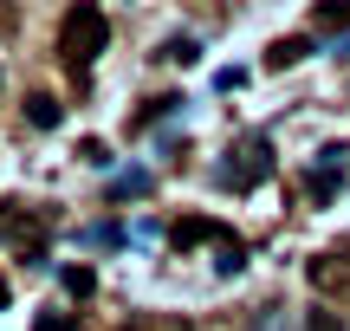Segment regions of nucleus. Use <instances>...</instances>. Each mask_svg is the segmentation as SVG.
Masks as SVG:
<instances>
[{
	"label": "nucleus",
	"mask_w": 350,
	"mask_h": 331,
	"mask_svg": "<svg viewBox=\"0 0 350 331\" xmlns=\"http://www.w3.org/2000/svg\"><path fill=\"white\" fill-rule=\"evenodd\" d=\"M104 46H111V20H104V7H98V0H78V7L65 13V26H59V59L85 78L91 65H98Z\"/></svg>",
	"instance_id": "1"
},
{
	"label": "nucleus",
	"mask_w": 350,
	"mask_h": 331,
	"mask_svg": "<svg viewBox=\"0 0 350 331\" xmlns=\"http://www.w3.org/2000/svg\"><path fill=\"white\" fill-rule=\"evenodd\" d=\"M266 176H273V143H266V137H247V143H240V163L221 169V189L247 195V189H260Z\"/></svg>",
	"instance_id": "2"
},
{
	"label": "nucleus",
	"mask_w": 350,
	"mask_h": 331,
	"mask_svg": "<svg viewBox=\"0 0 350 331\" xmlns=\"http://www.w3.org/2000/svg\"><path fill=\"white\" fill-rule=\"evenodd\" d=\"M338 182H344V150L331 143V150H318V163L305 169V189H312V202H331Z\"/></svg>",
	"instance_id": "3"
},
{
	"label": "nucleus",
	"mask_w": 350,
	"mask_h": 331,
	"mask_svg": "<svg viewBox=\"0 0 350 331\" xmlns=\"http://www.w3.org/2000/svg\"><path fill=\"white\" fill-rule=\"evenodd\" d=\"M312 286L318 293H350V254H318L312 260Z\"/></svg>",
	"instance_id": "4"
},
{
	"label": "nucleus",
	"mask_w": 350,
	"mask_h": 331,
	"mask_svg": "<svg viewBox=\"0 0 350 331\" xmlns=\"http://www.w3.org/2000/svg\"><path fill=\"white\" fill-rule=\"evenodd\" d=\"M299 59H312V39H305V33L273 39V52H266V65H273V72H286V65H299Z\"/></svg>",
	"instance_id": "5"
},
{
	"label": "nucleus",
	"mask_w": 350,
	"mask_h": 331,
	"mask_svg": "<svg viewBox=\"0 0 350 331\" xmlns=\"http://www.w3.org/2000/svg\"><path fill=\"white\" fill-rule=\"evenodd\" d=\"M195 241H227L214 221H201V215H188V221H175V247H195Z\"/></svg>",
	"instance_id": "6"
},
{
	"label": "nucleus",
	"mask_w": 350,
	"mask_h": 331,
	"mask_svg": "<svg viewBox=\"0 0 350 331\" xmlns=\"http://www.w3.org/2000/svg\"><path fill=\"white\" fill-rule=\"evenodd\" d=\"M59 98H46V91H39V98H26V124H33V130H59Z\"/></svg>",
	"instance_id": "7"
},
{
	"label": "nucleus",
	"mask_w": 350,
	"mask_h": 331,
	"mask_svg": "<svg viewBox=\"0 0 350 331\" xmlns=\"http://www.w3.org/2000/svg\"><path fill=\"white\" fill-rule=\"evenodd\" d=\"M150 189H156L150 169H124V176H111V195H117V202H130V195H150Z\"/></svg>",
	"instance_id": "8"
},
{
	"label": "nucleus",
	"mask_w": 350,
	"mask_h": 331,
	"mask_svg": "<svg viewBox=\"0 0 350 331\" xmlns=\"http://www.w3.org/2000/svg\"><path fill=\"white\" fill-rule=\"evenodd\" d=\"M156 59H169V65H195L201 59V39L195 33H175V39H163V52Z\"/></svg>",
	"instance_id": "9"
},
{
	"label": "nucleus",
	"mask_w": 350,
	"mask_h": 331,
	"mask_svg": "<svg viewBox=\"0 0 350 331\" xmlns=\"http://www.w3.org/2000/svg\"><path fill=\"white\" fill-rule=\"evenodd\" d=\"M59 280H65V293H72V299H91V293H98V273H91V267H65Z\"/></svg>",
	"instance_id": "10"
},
{
	"label": "nucleus",
	"mask_w": 350,
	"mask_h": 331,
	"mask_svg": "<svg viewBox=\"0 0 350 331\" xmlns=\"http://www.w3.org/2000/svg\"><path fill=\"white\" fill-rule=\"evenodd\" d=\"M240 267H247V241H221V260H214V273L227 280V273H240Z\"/></svg>",
	"instance_id": "11"
},
{
	"label": "nucleus",
	"mask_w": 350,
	"mask_h": 331,
	"mask_svg": "<svg viewBox=\"0 0 350 331\" xmlns=\"http://www.w3.org/2000/svg\"><path fill=\"white\" fill-rule=\"evenodd\" d=\"M78 241H91V247H117V241H124V228H117V221H98V228H85Z\"/></svg>",
	"instance_id": "12"
},
{
	"label": "nucleus",
	"mask_w": 350,
	"mask_h": 331,
	"mask_svg": "<svg viewBox=\"0 0 350 331\" xmlns=\"http://www.w3.org/2000/svg\"><path fill=\"white\" fill-rule=\"evenodd\" d=\"M305 331H344V325H338L331 306H312V312H305Z\"/></svg>",
	"instance_id": "13"
},
{
	"label": "nucleus",
	"mask_w": 350,
	"mask_h": 331,
	"mask_svg": "<svg viewBox=\"0 0 350 331\" xmlns=\"http://www.w3.org/2000/svg\"><path fill=\"white\" fill-rule=\"evenodd\" d=\"M318 20H325V26H350V0H325V7H318Z\"/></svg>",
	"instance_id": "14"
},
{
	"label": "nucleus",
	"mask_w": 350,
	"mask_h": 331,
	"mask_svg": "<svg viewBox=\"0 0 350 331\" xmlns=\"http://www.w3.org/2000/svg\"><path fill=\"white\" fill-rule=\"evenodd\" d=\"M33 331H78V319H65V312H46V319H39Z\"/></svg>",
	"instance_id": "15"
},
{
	"label": "nucleus",
	"mask_w": 350,
	"mask_h": 331,
	"mask_svg": "<svg viewBox=\"0 0 350 331\" xmlns=\"http://www.w3.org/2000/svg\"><path fill=\"white\" fill-rule=\"evenodd\" d=\"M78 156H85L91 169H104V163H111V150H104V143H78Z\"/></svg>",
	"instance_id": "16"
}]
</instances>
